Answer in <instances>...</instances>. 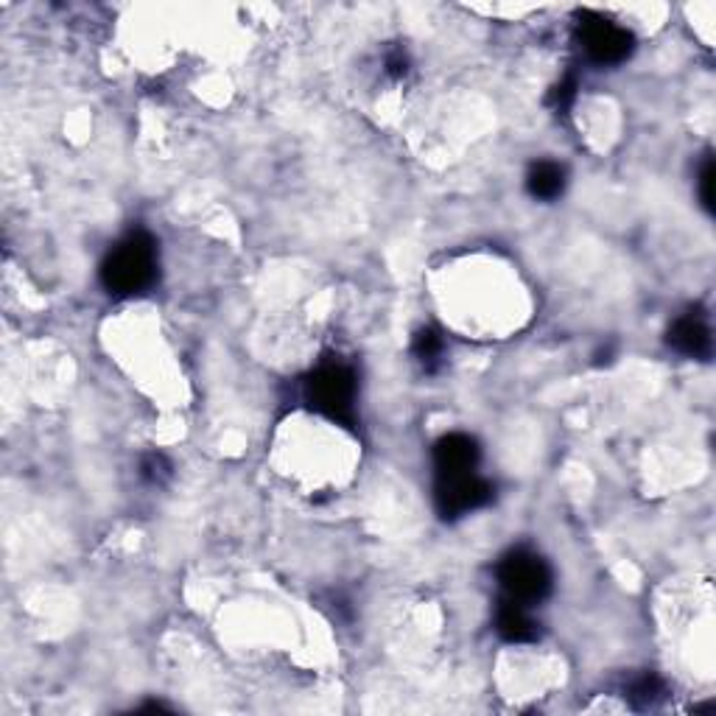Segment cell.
<instances>
[{"label": "cell", "mask_w": 716, "mask_h": 716, "mask_svg": "<svg viewBox=\"0 0 716 716\" xmlns=\"http://www.w3.org/2000/svg\"><path fill=\"white\" fill-rule=\"evenodd\" d=\"M496 577H499L501 590L507 599L521 605H538L555 588V571L549 562L538 555V551L518 546L510 549L496 566Z\"/></svg>", "instance_id": "cell-3"}, {"label": "cell", "mask_w": 716, "mask_h": 716, "mask_svg": "<svg viewBox=\"0 0 716 716\" xmlns=\"http://www.w3.org/2000/svg\"><path fill=\"white\" fill-rule=\"evenodd\" d=\"M577 37L582 42V51L596 65H619L636 51L632 31L596 12H579Z\"/></svg>", "instance_id": "cell-4"}, {"label": "cell", "mask_w": 716, "mask_h": 716, "mask_svg": "<svg viewBox=\"0 0 716 716\" xmlns=\"http://www.w3.org/2000/svg\"><path fill=\"white\" fill-rule=\"evenodd\" d=\"M412 353L425 373H440L442 364H445V339L437 327H420L412 339Z\"/></svg>", "instance_id": "cell-10"}, {"label": "cell", "mask_w": 716, "mask_h": 716, "mask_svg": "<svg viewBox=\"0 0 716 716\" xmlns=\"http://www.w3.org/2000/svg\"><path fill=\"white\" fill-rule=\"evenodd\" d=\"M699 199L708 210H714V160L703 163V171H699Z\"/></svg>", "instance_id": "cell-14"}, {"label": "cell", "mask_w": 716, "mask_h": 716, "mask_svg": "<svg viewBox=\"0 0 716 716\" xmlns=\"http://www.w3.org/2000/svg\"><path fill=\"white\" fill-rule=\"evenodd\" d=\"M493 499L496 488L479 473L457 475V479H437L434 482V504L440 518H445V521H457V518L482 510Z\"/></svg>", "instance_id": "cell-5"}, {"label": "cell", "mask_w": 716, "mask_h": 716, "mask_svg": "<svg viewBox=\"0 0 716 716\" xmlns=\"http://www.w3.org/2000/svg\"><path fill=\"white\" fill-rule=\"evenodd\" d=\"M482 462V448L470 434L453 431L437 440L434 445V475L437 479H457V475L475 473Z\"/></svg>", "instance_id": "cell-6"}, {"label": "cell", "mask_w": 716, "mask_h": 716, "mask_svg": "<svg viewBox=\"0 0 716 716\" xmlns=\"http://www.w3.org/2000/svg\"><path fill=\"white\" fill-rule=\"evenodd\" d=\"M666 342H669L671 350H677L680 355H688V359H703V362L710 359L714 339H710V325L705 311L692 308L683 316H677L671 322L669 333H666Z\"/></svg>", "instance_id": "cell-7"}, {"label": "cell", "mask_w": 716, "mask_h": 716, "mask_svg": "<svg viewBox=\"0 0 716 716\" xmlns=\"http://www.w3.org/2000/svg\"><path fill=\"white\" fill-rule=\"evenodd\" d=\"M409 68H412V62H409V53L403 51V48H392V51L386 53V73H390L392 79H403V76L409 73Z\"/></svg>", "instance_id": "cell-15"}, {"label": "cell", "mask_w": 716, "mask_h": 716, "mask_svg": "<svg viewBox=\"0 0 716 716\" xmlns=\"http://www.w3.org/2000/svg\"><path fill=\"white\" fill-rule=\"evenodd\" d=\"M664 697H666L664 680H660L658 675H653V671L632 677V680L625 686V699L636 710L655 708V705L664 703Z\"/></svg>", "instance_id": "cell-11"}, {"label": "cell", "mask_w": 716, "mask_h": 716, "mask_svg": "<svg viewBox=\"0 0 716 716\" xmlns=\"http://www.w3.org/2000/svg\"><path fill=\"white\" fill-rule=\"evenodd\" d=\"M496 632L507 644H534L540 638V625L529 616L527 605L512 602L504 596L496 608Z\"/></svg>", "instance_id": "cell-8"}, {"label": "cell", "mask_w": 716, "mask_h": 716, "mask_svg": "<svg viewBox=\"0 0 716 716\" xmlns=\"http://www.w3.org/2000/svg\"><path fill=\"white\" fill-rule=\"evenodd\" d=\"M573 98H577V79H573V76L562 79L560 85L551 87L549 92V104L555 112H566V109L573 104Z\"/></svg>", "instance_id": "cell-13"}, {"label": "cell", "mask_w": 716, "mask_h": 716, "mask_svg": "<svg viewBox=\"0 0 716 716\" xmlns=\"http://www.w3.org/2000/svg\"><path fill=\"white\" fill-rule=\"evenodd\" d=\"M157 281V244L146 229H133L101 264V286L112 297L144 294Z\"/></svg>", "instance_id": "cell-1"}, {"label": "cell", "mask_w": 716, "mask_h": 716, "mask_svg": "<svg viewBox=\"0 0 716 716\" xmlns=\"http://www.w3.org/2000/svg\"><path fill=\"white\" fill-rule=\"evenodd\" d=\"M140 475H144V482L163 488L174 475V464L168 462L166 453H146V457L140 459Z\"/></svg>", "instance_id": "cell-12"}, {"label": "cell", "mask_w": 716, "mask_h": 716, "mask_svg": "<svg viewBox=\"0 0 716 716\" xmlns=\"http://www.w3.org/2000/svg\"><path fill=\"white\" fill-rule=\"evenodd\" d=\"M355 395H359V379L355 370L344 362H322L303 384V401L308 403L311 412L350 431L359 425Z\"/></svg>", "instance_id": "cell-2"}, {"label": "cell", "mask_w": 716, "mask_h": 716, "mask_svg": "<svg viewBox=\"0 0 716 716\" xmlns=\"http://www.w3.org/2000/svg\"><path fill=\"white\" fill-rule=\"evenodd\" d=\"M527 190L532 199L555 202L566 190V168L551 160L532 163L527 171Z\"/></svg>", "instance_id": "cell-9"}]
</instances>
